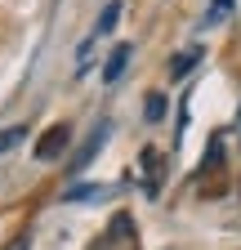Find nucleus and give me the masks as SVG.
Masks as SVG:
<instances>
[{"label":"nucleus","instance_id":"1a4fd4ad","mask_svg":"<svg viewBox=\"0 0 241 250\" xmlns=\"http://www.w3.org/2000/svg\"><path fill=\"white\" fill-rule=\"evenodd\" d=\"M232 14V0H210V9H205V22H223Z\"/></svg>","mask_w":241,"mask_h":250},{"label":"nucleus","instance_id":"f257e3e1","mask_svg":"<svg viewBox=\"0 0 241 250\" xmlns=\"http://www.w3.org/2000/svg\"><path fill=\"white\" fill-rule=\"evenodd\" d=\"M67 143H72V125H67V121L49 125V130L36 139V161H58V156L67 152Z\"/></svg>","mask_w":241,"mask_h":250},{"label":"nucleus","instance_id":"9d476101","mask_svg":"<svg viewBox=\"0 0 241 250\" xmlns=\"http://www.w3.org/2000/svg\"><path fill=\"white\" fill-rule=\"evenodd\" d=\"M22 134H27V125H9V130L0 134V152H9L14 143H22Z\"/></svg>","mask_w":241,"mask_h":250},{"label":"nucleus","instance_id":"20e7f679","mask_svg":"<svg viewBox=\"0 0 241 250\" xmlns=\"http://www.w3.org/2000/svg\"><path fill=\"white\" fill-rule=\"evenodd\" d=\"M130 54H134L130 45H116V49H112V58L103 62V81H107V85H116V81H120V72L130 67Z\"/></svg>","mask_w":241,"mask_h":250},{"label":"nucleus","instance_id":"6e6552de","mask_svg":"<svg viewBox=\"0 0 241 250\" xmlns=\"http://www.w3.org/2000/svg\"><path fill=\"white\" fill-rule=\"evenodd\" d=\"M165 107H170V103H165V94L157 89V94H147V103H143V116H147V121L157 125V121L165 116Z\"/></svg>","mask_w":241,"mask_h":250},{"label":"nucleus","instance_id":"9b49d317","mask_svg":"<svg viewBox=\"0 0 241 250\" xmlns=\"http://www.w3.org/2000/svg\"><path fill=\"white\" fill-rule=\"evenodd\" d=\"M103 192V188H94V183H85V188H67V201H94Z\"/></svg>","mask_w":241,"mask_h":250},{"label":"nucleus","instance_id":"0eeeda50","mask_svg":"<svg viewBox=\"0 0 241 250\" xmlns=\"http://www.w3.org/2000/svg\"><path fill=\"white\" fill-rule=\"evenodd\" d=\"M116 18H120V0H107V5H103V14H99V36H107V31L116 27Z\"/></svg>","mask_w":241,"mask_h":250},{"label":"nucleus","instance_id":"f8f14e48","mask_svg":"<svg viewBox=\"0 0 241 250\" xmlns=\"http://www.w3.org/2000/svg\"><path fill=\"white\" fill-rule=\"evenodd\" d=\"M9 250H27V237H18V241H14V246H9Z\"/></svg>","mask_w":241,"mask_h":250},{"label":"nucleus","instance_id":"f03ea898","mask_svg":"<svg viewBox=\"0 0 241 250\" xmlns=\"http://www.w3.org/2000/svg\"><path fill=\"white\" fill-rule=\"evenodd\" d=\"M103 250H139V241H134V219L120 210L116 219H112V228H107V241H103Z\"/></svg>","mask_w":241,"mask_h":250},{"label":"nucleus","instance_id":"7ed1b4c3","mask_svg":"<svg viewBox=\"0 0 241 250\" xmlns=\"http://www.w3.org/2000/svg\"><path fill=\"white\" fill-rule=\"evenodd\" d=\"M139 166H143V188H147V197H157L161 192V179H165V156L157 152V147H143V156H139Z\"/></svg>","mask_w":241,"mask_h":250},{"label":"nucleus","instance_id":"423d86ee","mask_svg":"<svg viewBox=\"0 0 241 250\" xmlns=\"http://www.w3.org/2000/svg\"><path fill=\"white\" fill-rule=\"evenodd\" d=\"M197 62H201V45H192V49H183V54H174V58H170V76L183 81V76L197 67Z\"/></svg>","mask_w":241,"mask_h":250},{"label":"nucleus","instance_id":"39448f33","mask_svg":"<svg viewBox=\"0 0 241 250\" xmlns=\"http://www.w3.org/2000/svg\"><path fill=\"white\" fill-rule=\"evenodd\" d=\"M103 139H107V121H103V125H99V130H94V134H89V139L80 143V152H76V161H72V170H85L89 161H94V152L103 147Z\"/></svg>","mask_w":241,"mask_h":250}]
</instances>
